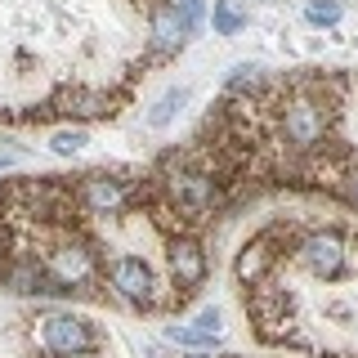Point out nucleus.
Instances as JSON below:
<instances>
[{
  "label": "nucleus",
  "mask_w": 358,
  "mask_h": 358,
  "mask_svg": "<svg viewBox=\"0 0 358 358\" xmlns=\"http://www.w3.org/2000/svg\"><path fill=\"white\" fill-rule=\"evenodd\" d=\"M41 341L54 358H85L99 345V336L85 318H76V313H50V318L41 322Z\"/></svg>",
  "instance_id": "f257e3e1"
},
{
  "label": "nucleus",
  "mask_w": 358,
  "mask_h": 358,
  "mask_svg": "<svg viewBox=\"0 0 358 358\" xmlns=\"http://www.w3.org/2000/svg\"><path fill=\"white\" fill-rule=\"evenodd\" d=\"M166 193H171V201L179 210H188V215H206V210L220 201L215 179L206 171H188V166H179V171L166 175Z\"/></svg>",
  "instance_id": "f03ea898"
},
{
  "label": "nucleus",
  "mask_w": 358,
  "mask_h": 358,
  "mask_svg": "<svg viewBox=\"0 0 358 358\" xmlns=\"http://www.w3.org/2000/svg\"><path fill=\"white\" fill-rule=\"evenodd\" d=\"M108 287L117 291L121 300H130V305H152L157 300V282H152V268L139 260V255H117V260L108 264Z\"/></svg>",
  "instance_id": "7ed1b4c3"
},
{
  "label": "nucleus",
  "mask_w": 358,
  "mask_h": 358,
  "mask_svg": "<svg viewBox=\"0 0 358 358\" xmlns=\"http://www.w3.org/2000/svg\"><path fill=\"white\" fill-rule=\"evenodd\" d=\"M50 278L59 282V291H72V287H85L90 278H94V251H90L85 242H59L50 251Z\"/></svg>",
  "instance_id": "20e7f679"
},
{
  "label": "nucleus",
  "mask_w": 358,
  "mask_h": 358,
  "mask_svg": "<svg viewBox=\"0 0 358 358\" xmlns=\"http://www.w3.org/2000/svg\"><path fill=\"white\" fill-rule=\"evenodd\" d=\"M300 260H305L309 273H318V278H327V282H336V278L345 273L350 251H345V242L336 238V233H309V238L300 242Z\"/></svg>",
  "instance_id": "39448f33"
},
{
  "label": "nucleus",
  "mask_w": 358,
  "mask_h": 358,
  "mask_svg": "<svg viewBox=\"0 0 358 358\" xmlns=\"http://www.w3.org/2000/svg\"><path fill=\"white\" fill-rule=\"evenodd\" d=\"M282 130L296 148H318L322 134H327V112L318 103H309V99H296V103L282 112Z\"/></svg>",
  "instance_id": "423d86ee"
},
{
  "label": "nucleus",
  "mask_w": 358,
  "mask_h": 358,
  "mask_svg": "<svg viewBox=\"0 0 358 358\" xmlns=\"http://www.w3.org/2000/svg\"><path fill=\"white\" fill-rule=\"evenodd\" d=\"M126 201H130V188L121 184V179H112V175H85L81 206L90 210V215H121Z\"/></svg>",
  "instance_id": "0eeeda50"
},
{
  "label": "nucleus",
  "mask_w": 358,
  "mask_h": 358,
  "mask_svg": "<svg viewBox=\"0 0 358 358\" xmlns=\"http://www.w3.org/2000/svg\"><path fill=\"white\" fill-rule=\"evenodd\" d=\"M171 273L184 291H197L206 282V251H201V242H193V238L171 242Z\"/></svg>",
  "instance_id": "6e6552de"
},
{
  "label": "nucleus",
  "mask_w": 358,
  "mask_h": 358,
  "mask_svg": "<svg viewBox=\"0 0 358 358\" xmlns=\"http://www.w3.org/2000/svg\"><path fill=\"white\" fill-rule=\"evenodd\" d=\"M273 264H278L273 242H268V238H255V242H246L242 251H238V264H233V268H238V278H242L246 287H260Z\"/></svg>",
  "instance_id": "1a4fd4ad"
},
{
  "label": "nucleus",
  "mask_w": 358,
  "mask_h": 358,
  "mask_svg": "<svg viewBox=\"0 0 358 358\" xmlns=\"http://www.w3.org/2000/svg\"><path fill=\"white\" fill-rule=\"evenodd\" d=\"M184 41H188V27L179 22V9L175 5H152V45L162 54H175V50H184Z\"/></svg>",
  "instance_id": "9d476101"
},
{
  "label": "nucleus",
  "mask_w": 358,
  "mask_h": 358,
  "mask_svg": "<svg viewBox=\"0 0 358 358\" xmlns=\"http://www.w3.org/2000/svg\"><path fill=\"white\" fill-rule=\"evenodd\" d=\"M210 22H215L220 36H238V31L246 27V5H242V0H215Z\"/></svg>",
  "instance_id": "9b49d317"
},
{
  "label": "nucleus",
  "mask_w": 358,
  "mask_h": 358,
  "mask_svg": "<svg viewBox=\"0 0 358 358\" xmlns=\"http://www.w3.org/2000/svg\"><path fill=\"white\" fill-rule=\"evenodd\" d=\"M184 90H166V94L162 99H157V103H152V112H148V126L152 130H162V126H171V121H175V112L179 108H184Z\"/></svg>",
  "instance_id": "f8f14e48"
},
{
  "label": "nucleus",
  "mask_w": 358,
  "mask_h": 358,
  "mask_svg": "<svg viewBox=\"0 0 358 358\" xmlns=\"http://www.w3.org/2000/svg\"><path fill=\"white\" fill-rule=\"evenodd\" d=\"M260 85H264V72H260V67H251V63L233 67V76H229V90H233V94H255Z\"/></svg>",
  "instance_id": "ddd939ff"
},
{
  "label": "nucleus",
  "mask_w": 358,
  "mask_h": 358,
  "mask_svg": "<svg viewBox=\"0 0 358 358\" xmlns=\"http://www.w3.org/2000/svg\"><path fill=\"white\" fill-rule=\"evenodd\" d=\"M175 9H179V22L188 27V36L206 22V0H175Z\"/></svg>",
  "instance_id": "4468645a"
},
{
  "label": "nucleus",
  "mask_w": 358,
  "mask_h": 358,
  "mask_svg": "<svg viewBox=\"0 0 358 358\" xmlns=\"http://www.w3.org/2000/svg\"><path fill=\"white\" fill-rule=\"evenodd\" d=\"M305 14H309V22H318V27H331V22H341L345 9L336 5V0H309Z\"/></svg>",
  "instance_id": "2eb2a0df"
},
{
  "label": "nucleus",
  "mask_w": 358,
  "mask_h": 358,
  "mask_svg": "<svg viewBox=\"0 0 358 358\" xmlns=\"http://www.w3.org/2000/svg\"><path fill=\"white\" fill-rule=\"evenodd\" d=\"M193 331L201 336V341H220V331H224V318H220V309H201L197 313V322H193Z\"/></svg>",
  "instance_id": "dca6fc26"
},
{
  "label": "nucleus",
  "mask_w": 358,
  "mask_h": 358,
  "mask_svg": "<svg viewBox=\"0 0 358 358\" xmlns=\"http://www.w3.org/2000/svg\"><path fill=\"white\" fill-rule=\"evenodd\" d=\"M50 148L59 152V157H72V152H81L85 148V130H59L50 139Z\"/></svg>",
  "instance_id": "f3484780"
},
{
  "label": "nucleus",
  "mask_w": 358,
  "mask_h": 358,
  "mask_svg": "<svg viewBox=\"0 0 358 358\" xmlns=\"http://www.w3.org/2000/svg\"><path fill=\"white\" fill-rule=\"evenodd\" d=\"M350 193H354V201H358V166L350 171Z\"/></svg>",
  "instance_id": "a211bd4d"
},
{
  "label": "nucleus",
  "mask_w": 358,
  "mask_h": 358,
  "mask_svg": "<svg viewBox=\"0 0 358 358\" xmlns=\"http://www.w3.org/2000/svg\"><path fill=\"white\" fill-rule=\"evenodd\" d=\"M0 171H9V157H0Z\"/></svg>",
  "instance_id": "6ab92c4d"
},
{
  "label": "nucleus",
  "mask_w": 358,
  "mask_h": 358,
  "mask_svg": "<svg viewBox=\"0 0 358 358\" xmlns=\"http://www.w3.org/2000/svg\"><path fill=\"white\" fill-rule=\"evenodd\" d=\"M188 358H210V354H188Z\"/></svg>",
  "instance_id": "aec40b11"
}]
</instances>
